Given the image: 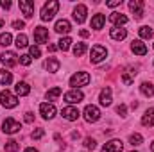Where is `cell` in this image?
<instances>
[{
  "label": "cell",
  "instance_id": "6da1fadb",
  "mask_svg": "<svg viewBox=\"0 0 154 152\" xmlns=\"http://www.w3.org/2000/svg\"><path fill=\"white\" fill-rule=\"evenodd\" d=\"M57 9H59V2L57 0H48L41 9V14H39L41 22H50L54 18V14L57 13Z\"/></svg>",
  "mask_w": 154,
  "mask_h": 152
},
{
  "label": "cell",
  "instance_id": "7a4b0ae2",
  "mask_svg": "<svg viewBox=\"0 0 154 152\" xmlns=\"http://www.w3.org/2000/svg\"><path fill=\"white\" fill-rule=\"evenodd\" d=\"M88 84H90V74L88 72H77L70 77V86L74 90L81 88V86H88Z\"/></svg>",
  "mask_w": 154,
  "mask_h": 152
},
{
  "label": "cell",
  "instance_id": "3957f363",
  "mask_svg": "<svg viewBox=\"0 0 154 152\" xmlns=\"http://www.w3.org/2000/svg\"><path fill=\"white\" fill-rule=\"evenodd\" d=\"M0 104H2L4 108H7V109H13V108H16V106H18V97H16V95H13L11 91L4 90V91L0 93Z\"/></svg>",
  "mask_w": 154,
  "mask_h": 152
},
{
  "label": "cell",
  "instance_id": "277c9868",
  "mask_svg": "<svg viewBox=\"0 0 154 152\" xmlns=\"http://www.w3.org/2000/svg\"><path fill=\"white\" fill-rule=\"evenodd\" d=\"M106 56H108V50H106L102 45H95V47L91 48V54H90V61H91L93 65H97V63H100L102 59H106Z\"/></svg>",
  "mask_w": 154,
  "mask_h": 152
},
{
  "label": "cell",
  "instance_id": "5b68a950",
  "mask_svg": "<svg viewBox=\"0 0 154 152\" xmlns=\"http://www.w3.org/2000/svg\"><path fill=\"white\" fill-rule=\"evenodd\" d=\"M20 129H22V125H20V122H16L14 118H5L4 123H2V131H4L5 134H16Z\"/></svg>",
  "mask_w": 154,
  "mask_h": 152
},
{
  "label": "cell",
  "instance_id": "8992f818",
  "mask_svg": "<svg viewBox=\"0 0 154 152\" xmlns=\"http://www.w3.org/2000/svg\"><path fill=\"white\" fill-rule=\"evenodd\" d=\"M82 114H84V120L90 122V123H95V122L100 118V111H99V108H97V106H91V104L84 108V113Z\"/></svg>",
  "mask_w": 154,
  "mask_h": 152
},
{
  "label": "cell",
  "instance_id": "52a82bcc",
  "mask_svg": "<svg viewBox=\"0 0 154 152\" xmlns=\"http://www.w3.org/2000/svg\"><path fill=\"white\" fill-rule=\"evenodd\" d=\"M39 113H41V116H43L45 120H52V118L56 116V106H54L52 102H43V104L39 106Z\"/></svg>",
  "mask_w": 154,
  "mask_h": 152
},
{
  "label": "cell",
  "instance_id": "ba28073f",
  "mask_svg": "<svg viewBox=\"0 0 154 152\" xmlns=\"http://www.w3.org/2000/svg\"><path fill=\"white\" fill-rule=\"evenodd\" d=\"M82 99H84V93L81 90H70L65 93V102H68V104H79Z\"/></svg>",
  "mask_w": 154,
  "mask_h": 152
},
{
  "label": "cell",
  "instance_id": "9c48e42d",
  "mask_svg": "<svg viewBox=\"0 0 154 152\" xmlns=\"http://www.w3.org/2000/svg\"><path fill=\"white\" fill-rule=\"evenodd\" d=\"M79 109L74 108V106H66V108H63V111H61V116L65 118V120H68V122H75L77 118H79Z\"/></svg>",
  "mask_w": 154,
  "mask_h": 152
},
{
  "label": "cell",
  "instance_id": "30bf717a",
  "mask_svg": "<svg viewBox=\"0 0 154 152\" xmlns=\"http://www.w3.org/2000/svg\"><path fill=\"white\" fill-rule=\"evenodd\" d=\"M20 9L23 13L25 18H32L34 16V2L31 0H20Z\"/></svg>",
  "mask_w": 154,
  "mask_h": 152
},
{
  "label": "cell",
  "instance_id": "8fae6325",
  "mask_svg": "<svg viewBox=\"0 0 154 152\" xmlns=\"http://www.w3.org/2000/svg\"><path fill=\"white\" fill-rule=\"evenodd\" d=\"M122 149H124L122 140H109V141L102 147V152H122Z\"/></svg>",
  "mask_w": 154,
  "mask_h": 152
},
{
  "label": "cell",
  "instance_id": "7c38bea8",
  "mask_svg": "<svg viewBox=\"0 0 154 152\" xmlns=\"http://www.w3.org/2000/svg\"><path fill=\"white\" fill-rule=\"evenodd\" d=\"M129 9L134 13V18L140 20L143 16V2L142 0H131L129 2Z\"/></svg>",
  "mask_w": 154,
  "mask_h": 152
},
{
  "label": "cell",
  "instance_id": "4fadbf2b",
  "mask_svg": "<svg viewBox=\"0 0 154 152\" xmlns=\"http://www.w3.org/2000/svg\"><path fill=\"white\" fill-rule=\"evenodd\" d=\"M0 61L5 65V66H14V65H18V56L14 54V52H4L2 56H0Z\"/></svg>",
  "mask_w": 154,
  "mask_h": 152
},
{
  "label": "cell",
  "instance_id": "5bb4252c",
  "mask_svg": "<svg viewBox=\"0 0 154 152\" xmlns=\"http://www.w3.org/2000/svg\"><path fill=\"white\" fill-rule=\"evenodd\" d=\"M34 41L36 43H47L48 41V29H45V27H36L34 29Z\"/></svg>",
  "mask_w": 154,
  "mask_h": 152
},
{
  "label": "cell",
  "instance_id": "9a60e30c",
  "mask_svg": "<svg viewBox=\"0 0 154 152\" xmlns=\"http://www.w3.org/2000/svg\"><path fill=\"white\" fill-rule=\"evenodd\" d=\"M86 14H88V9H86V5H82V4H79L75 9H74V20H75L77 23H82V22L86 20Z\"/></svg>",
  "mask_w": 154,
  "mask_h": 152
},
{
  "label": "cell",
  "instance_id": "2e32d148",
  "mask_svg": "<svg viewBox=\"0 0 154 152\" xmlns=\"http://www.w3.org/2000/svg\"><path fill=\"white\" fill-rule=\"evenodd\" d=\"M54 29H56V32H59V34H68V32L72 31V25H70L68 20L63 18V20H57V22H56V27H54Z\"/></svg>",
  "mask_w": 154,
  "mask_h": 152
},
{
  "label": "cell",
  "instance_id": "e0dca14e",
  "mask_svg": "<svg viewBox=\"0 0 154 152\" xmlns=\"http://www.w3.org/2000/svg\"><path fill=\"white\" fill-rule=\"evenodd\" d=\"M131 50H133L136 56H145V54H147V47H145V43H143L142 39H134V41L131 43Z\"/></svg>",
  "mask_w": 154,
  "mask_h": 152
},
{
  "label": "cell",
  "instance_id": "ac0fdd59",
  "mask_svg": "<svg viewBox=\"0 0 154 152\" xmlns=\"http://www.w3.org/2000/svg\"><path fill=\"white\" fill-rule=\"evenodd\" d=\"M99 102H100V106H111V102H113V99H111V88H104L102 91H100V95H99Z\"/></svg>",
  "mask_w": 154,
  "mask_h": 152
},
{
  "label": "cell",
  "instance_id": "d6986e66",
  "mask_svg": "<svg viewBox=\"0 0 154 152\" xmlns=\"http://www.w3.org/2000/svg\"><path fill=\"white\" fill-rule=\"evenodd\" d=\"M109 22H111L115 27H120V25H125V23H127V16L122 14V13H111Z\"/></svg>",
  "mask_w": 154,
  "mask_h": 152
},
{
  "label": "cell",
  "instance_id": "ffe728a7",
  "mask_svg": "<svg viewBox=\"0 0 154 152\" xmlns=\"http://www.w3.org/2000/svg\"><path fill=\"white\" fill-rule=\"evenodd\" d=\"M109 36L115 39V41H122V39H125V36H127V31L124 27H113L109 31Z\"/></svg>",
  "mask_w": 154,
  "mask_h": 152
},
{
  "label": "cell",
  "instance_id": "44dd1931",
  "mask_svg": "<svg viewBox=\"0 0 154 152\" xmlns=\"http://www.w3.org/2000/svg\"><path fill=\"white\" fill-rule=\"evenodd\" d=\"M104 23H106V16H104V14H100V13H97V14L91 18V29H95V31L102 29V27H104Z\"/></svg>",
  "mask_w": 154,
  "mask_h": 152
},
{
  "label": "cell",
  "instance_id": "7402d4cb",
  "mask_svg": "<svg viewBox=\"0 0 154 152\" xmlns=\"http://www.w3.org/2000/svg\"><path fill=\"white\" fill-rule=\"evenodd\" d=\"M142 125H145V127H152L154 125V108L152 109H147L143 116H142Z\"/></svg>",
  "mask_w": 154,
  "mask_h": 152
},
{
  "label": "cell",
  "instance_id": "603a6c76",
  "mask_svg": "<svg viewBox=\"0 0 154 152\" xmlns=\"http://www.w3.org/2000/svg\"><path fill=\"white\" fill-rule=\"evenodd\" d=\"M45 70H48L50 74H56L57 70H59V61L57 59H54V57H48L47 61H45Z\"/></svg>",
  "mask_w": 154,
  "mask_h": 152
},
{
  "label": "cell",
  "instance_id": "cb8c5ba5",
  "mask_svg": "<svg viewBox=\"0 0 154 152\" xmlns=\"http://www.w3.org/2000/svg\"><path fill=\"white\" fill-rule=\"evenodd\" d=\"M14 91H16V95H20V97H25V95H29V91H31V86L27 84V82H18L16 86H14Z\"/></svg>",
  "mask_w": 154,
  "mask_h": 152
},
{
  "label": "cell",
  "instance_id": "d4e9b609",
  "mask_svg": "<svg viewBox=\"0 0 154 152\" xmlns=\"http://www.w3.org/2000/svg\"><path fill=\"white\" fill-rule=\"evenodd\" d=\"M140 91L145 97H152L154 95V84H151V82H142L140 84Z\"/></svg>",
  "mask_w": 154,
  "mask_h": 152
},
{
  "label": "cell",
  "instance_id": "484cf974",
  "mask_svg": "<svg viewBox=\"0 0 154 152\" xmlns=\"http://www.w3.org/2000/svg\"><path fill=\"white\" fill-rule=\"evenodd\" d=\"M138 34H140V38H142V39H151L154 32H152V29H151V27L143 25V27H140V29H138Z\"/></svg>",
  "mask_w": 154,
  "mask_h": 152
},
{
  "label": "cell",
  "instance_id": "4316f807",
  "mask_svg": "<svg viewBox=\"0 0 154 152\" xmlns=\"http://www.w3.org/2000/svg\"><path fill=\"white\" fill-rule=\"evenodd\" d=\"M11 81H13L11 72H7V70H0V84H2V86L11 84Z\"/></svg>",
  "mask_w": 154,
  "mask_h": 152
},
{
  "label": "cell",
  "instance_id": "83f0119b",
  "mask_svg": "<svg viewBox=\"0 0 154 152\" xmlns=\"http://www.w3.org/2000/svg\"><path fill=\"white\" fill-rule=\"evenodd\" d=\"M4 150H5V152H18V150H20V143H18L16 140H9V141L5 143Z\"/></svg>",
  "mask_w": 154,
  "mask_h": 152
},
{
  "label": "cell",
  "instance_id": "f1b7e54d",
  "mask_svg": "<svg viewBox=\"0 0 154 152\" xmlns=\"http://www.w3.org/2000/svg\"><path fill=\"white\" fill-rule=\"evenodd\" d=\"M59 95H61V88H59V86H56V88L48 90L45 97H47V100H56V99H57Z\"/></svg>",
  "mask_w": 154,
  "mask_h": 152
},
{
  "label": "cell",
  "instance_id": "f546056e",
  "mask_svg": "<svg viewBox=\"0 0 154 152\" xmlns=\"http://www.w3.org/2000/svg\"><path fill=\"white\" fill-rule=\"evenodd\" d=\"M57 43H59V45H57V48H59V50H63V52H66V50L72 47V39H70V38H61Z\"/></svg>",
  "mask_w": 154,
  "mask_h": 152
},
{
  "label": "cell",
  "instance_id": "4dcf8cb0",
  "mask_svg": "<svg viewBox=\"0 0 154 152\" xmlns=\"http://www.w3.org/2000/svg\"><path fill=\"white\" fill-rule=\"evenodd\" d=\"M86 50H88V45H86V43H77L75 47H74V56H75V57H81Z\"/></svg>",
  "mask_w": 154,
  "mask_h": 152
},
{
  "label": "cell",
  "instance_id": "1f68e13d",
  "mask_svg": "<svg viewBox=\"0 0 154 152\" xmlns=\"http://www.w3.org/2000/svg\"><path fill=\"white\" fill-rule=\"evenodd\" d=\"M142 141H143V138H142V134H138V132H134V134H131V136H129V143H131L133 147L142 145Z\"/></svg>",
  "mask_w": 154,
  "mask_h": 152
},
{
  "label": "cell",
  "instance_id": "d6a6232c",
  "mask_svg": "<svg viewBox=\"0 0 154 152\" xmlns=\"http://www.w3.org/2000/svg\"><path fill=\"white\" fill-rule=\"evenodd\" d=\"M27 41H29V39H27L25 34H18V36H16V47H18V48H25V47L29 45Z\"/></svg>",
  "mask_w": 154,
  "mask_h": 152
},
{
  "label": "cell",
  "instance_id": "836d02e7",
  "mask_svg": "<svg viewBox=\"0 0 154 152\" xmlns=\"http://www.w3.org/2000/svg\"><path fill=\"white\" fill-rule=\"evenodd\" d=\"M11 41H13V36H11L9 32L0 34V45H2V47H9V45H11Z\"/></svg>",
  "mask_w": 154,
  "mask_h": 152
},
{
  "label": "cell",
  "instance_id": "e575fe53",
  "mask_svg": "<svg viewBox=\"0 0 154 152\" xmlns=\"http://www.w3.org/2000/svg\"><path fill=\"white\" fill-rule=\"evenodd\" d=\"M29 56H31V57H34V59L41 56V50H39L38 45H32V47H29Z\"/></svg>",
  "mask_w": 154,
  "mask_h": 152
},
{
  "label": "cell",
  "instance_id": "d590c367",
  "mask_svg": "<svg viewBox=\"0 0 154 152\" xmlns=\"http://www.w3.org/2000/svg\"><path fill=\"white\" fill-rule=\"evenodd\" d=\"M84 147H86L88 150H93V149L97 147V141H95L93 138H84Z\"/></svg>",
  "mask_w": 154,
  "mask_h": 152
},
{
  "label": "cell",
  "instance_id": "8d00e7d4",
  "mask_svg": "<svg viewBox=\"0 0 154 152\" xmlns=\"http://www.w3.org/2000/svg\"><path fill=\"white\" fill-rule=\"evenodd\" d=\"M18 61H20V65H23V66H29V65H31V61H32V57L25 54V56H20V57H18Z\"/></svg>",
  "mask_w": 154,
  "mask_h": 152
},
{
  "label": "cell",
  "instance_id": "74e56055",
  "mask_svg": "<svg viewBox=\"0 0 154 152\" xmlns=\"http://www.w3.org/2000/svg\"><path fill=\"white\" fill-rule=\"evenodd\" d=\"M43 134H45V131H43V129H34L31 136H32V140H39V138H43Z\"/></svg>",
  "mask_w": 154,
  "mask_h": 152
},
{
  "label": "cell",
  "instance_id": "f35d334b",
  "mask_svg": "<svg viewBox=\"0 0 154 152\" xmlns=\"http://www.w3.org/2000/svg\"><path fill=\"white\" fill-rule=\"evenodd\" d=\"M116 113L120 114V116H127V108L124 104H120V106H116Z\"/></svg>",
  "mask_w": 154,
  "mask_h": 152
},
{
  "label": "cell",
  "instance_id": "ab89813d",
  "mask_svg": "<svg viewBox=\"0 0 154 152\" xmlns=\"http://www.w3.org/2000/svg\"><path fill=\"white\" fill-rule=\"evenodd\" d=\"M13 27L20 31V29H23V27H25V22H22V20H16V22H13Z\"/></svg>",
  "mask_w": 154,
  "mask_h": 152
},
{
  "label": "cell",
  "instance_id": "60d3db41",
  "mask_svg": "<svg viewBox=\"0 0 154 152\" xmlns=\"http://www.w3.org/2000/svg\"><path fill=\"white\" fill-rule=\"evenodd\" d=\"M120 4H122V0H109V2H106L108 7H116V5H120Z\"/></svg>",
  "mask_w": 154,
  "mask_h": 152
},
{
  "label": "cell",
  "instance_id": "b9f144b4",
  "mask_svg": "<svg viewBox=\"0 0 154 152\" xmlns=\"http://www.w3.org/2000/svg\"><path fill=\"white\" fill-rule=\"evenodd\" d=\"M122 81H124V84H127V86H129V84L133 82V77H131V75H127V74H125V75H122Z\"/></svg>",
  "mask_w": 154,
  "mask_h": 152
},
{
  "label": "cell",
  "instance_id": "7bdbcfd3",
  "mask_svg": "<svg viewBox=\"0 0 154 152\" xmlns=\"http://www.w3.org/2000/svg\"><path fill=\"white\" fill-rule=\"evenodd\" d=\"M25 122H27V123H32V122H34V114L32 113H25Z\"/></svg>",
  "mask_w": 154,
  "mask_h": 152
},
{
  "label": "cell",
  "instance_id": "ee69618b",
  "mask_svg": "<svg viewBox=\"0 0 154 152\" xmlns=\"http://www.w3.org/2000/svg\"><path fill=\"white\" fill-rule=\"evenodd\" d=\"M0 5H2L4 9H9V7H11V2H9V0H2V2H0Z\"/></svg>",
  "mask_w": 154,
  "mask_h": 152
},
{
  "label": "cell",
  "instance_id": "f6af8a7d",
  "mask_svg": "<svg viewBox=\"0 0 154 152\" xmlns=\"http://www.w3.org/2000/svg\"><path fill=\"white\" fill-rule=\"evenodd\" d=\"M79 34H81L82 38H88V36H90V32H88V31H84V29H82V31H79Z\"/></svg>",
  "mask_w": 154,
  "mask_h": 152
},
{
  "label": "cell",
  "instance_id": "bcb514c9",
  "mask_svg": "<svg viewBox=\"0 0 154 152\" xmlns=\"http://www.w3.org/2000/svg\"><path fill=\"white\" fill-rule=\"evenodd\" d=\"M56 50H57L56 45H48V52H56Z\"/></svg>",
  "mask_w": 154,
  "mask_h": 152
},
{
  "label": "cell",
  "instance_id": "7dc6e473",
  "mask_svg": "<svg viewBox=\"0 0 154 152\" xmlns=\"http://www.w3.org/2000/svg\"><path fill=\"white\" fill-rule=\"evenodd\" d=\"M23 152H38V150H36L34 147H29V149H25V150H23Z\"/></svg>",
  "mask_w": 154,
  "mask_h": 152
},
{
  "label": "cell",
  "instance_id": "c3c4849f",
  "mask_svg": "<svg viewBox=\"0 0 154 152\" xmlns=\"http://www.w3.org/2000/svg\"><path fill=\"white\" fill-rule=\"evenodd\" d=\"M4 23H5V22H4V20H2V18H0V29H2V27H4Z\"/></svg>",
  "mask_w": 154,
  "mask_h": 152
},
{
  "label": "cell",
  "instance_id": "681fc988",
  "mask_svg": "<svg viewBox=\"0 0 154 152\" xmlns=\"http://www.w3.org/2000/svg\"><path fill=\"white\" fill-rule=\"evenodd\" d=\"M151 150L154 152V141H152V143H151Z\"/></svg>",
  "mask_w": 154,
  "mask_h": 152
},
{
  "label": "cell",
  "instance_id": "f907efd6",
  "mask_svg": "<svg viewBox=\"0 0 154 152\" xmlns=\"http://www.w3.org/2000/svg\"><path fill=\"white\" fill-rule=\"evenodd\" d=\"M133 152H138V150H133Z\"/></svg>",
  "mask_w": 154,
  "mask_h": 152
},
{
  "label": "cell",
  "instance_id": "816d5d0a",
  "mask_svg": "<svg viewBox=\"0 0 154 152\" xmlns=\"http://www.w3.org/2000/svg\"><path fill=\"white\" fill-rule=\"evenodd\" d=\"M152 47H154V45H152Z\"/></svg>",
  "mask_w": 154,
  "mask_h": 152
}]
</instances>
